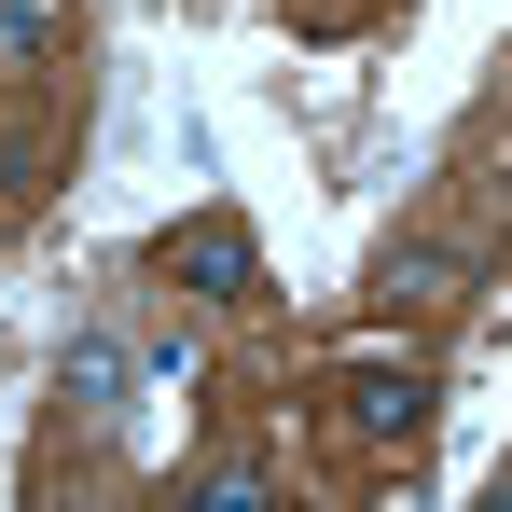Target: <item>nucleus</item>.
<instances>
[{
  "instance_id": "obj_5",
  "label": "nucleus",
  "mask_w": 512,
  "mask_h": 512,
  "mask_svg": "<svg viewBox=\"0 0 512 512\" xmlns=\"http://www.w3.org/2000/svg\"><path fill=\"white\" fill-rule=\"evenodd\" d=\"M28 56H56V0H0V70H28Z\"/></svg>"
},
{
  "instance_id": "obj_1",
  "label": "nucleus",
  "mask_w": 512,
  "mask_h": 512,
  "mask_svg": "<svg viewBox=\"0 0 512 512\" xmlns=\"http://www.w3.org/2000/svg\"><path fill=\"white\" fill-rule=\"evenodd\" d=\"M194 291V305H263V250H250V222L236 208H194V222H167V250H153Z\"/></svg>"
},
{
  "instance_id": "obj_4",
  "label": "nucleus",
  "mask_w": 512,
  "mask_h": 512,
  "mask_svg": "<svg viewBox=\"0 0 512 512\" xmlns=\"http://www.w3.org/2000/svg\"><path fill=\"white\" fill-rule=\"evenodd\" d=\"M374 291H402V305H457V263H443V250H388Z\"/></svg>"
},
{
  "instance_id": "obj_3",
  "label": "nucleus",
  "mask_w": 512,
  "mask_h": 512,
  "mask_svg": "<svg viewBox=\"0 0 512 512\" xmlns=\"http://www.w3.org/2000/svg\"><path fill=\"white\" fill-rule=\"evenodd\" d=\"M125 374H139V360H125V333H70V374H56V388H70L84 416H125Z\"/></svg>"
},
{
  "instance_id": "obj_2",
  "label": "nucleus",
  "mask_w": 512,
  "mask_h": 512,
  "mask_svg": "<svg viewBox=\"0 0 512 512\" xmlns=\"http://www.w3.org/2000/svg\"><path fill=\"white\" fill-rule=\"evenodd\" d=\"M346 429H360V443H416L429 429V374L416 360H360V374H346Z\"/></svg>"
}]
</instances>
